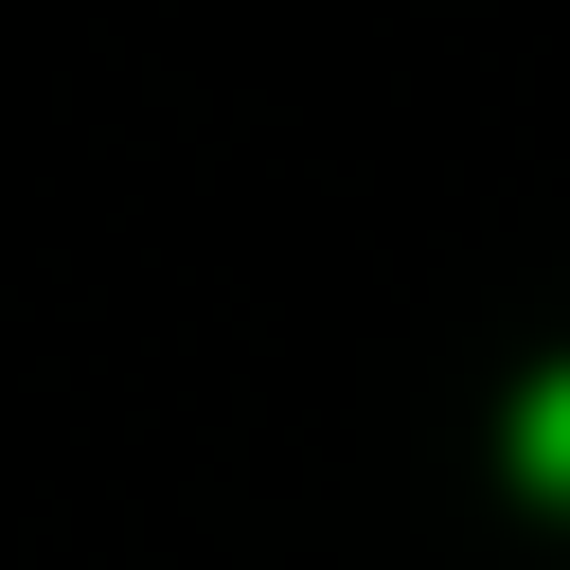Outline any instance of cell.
Here are the masks:
<instances>
[{"label": "cell", "mask_w": 570, "mask_h": 570, "mask_svg": "<svg viewBox=\"0 0 570 570\" xmlns=\"http://www.w3.org/2000/svg\"><path fill=\"white\" fill-rule=\"evenodd\" d=\"M517 463H534V481L570 499V374H534V410H517Z\"/></svg>", "instance_id": "6da1fadb"}]
</instances>
